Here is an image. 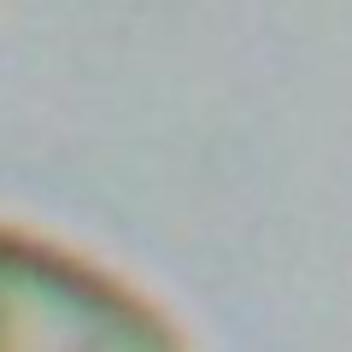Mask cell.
Wrapping results in <instances>:
<instances>
[{
	"instance_id": "1",
	"label": "cell",
	"mask_w": 352,
	"mask_h": 352,
	"mask_svg": "<svg viewBox=\"0 0 352 352\" xmlns=\"http://www.w3.org/2000/svg\"><path fill=\"white\" fill-rule=\"evenodd\" d=\"M0 352H188L124 276L0 223Z\"/></svg>"
}]
</instances>
